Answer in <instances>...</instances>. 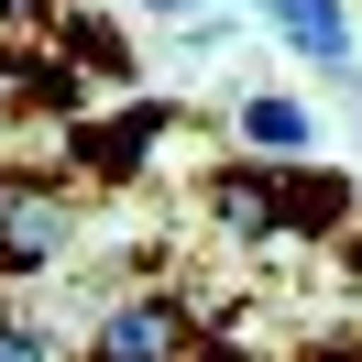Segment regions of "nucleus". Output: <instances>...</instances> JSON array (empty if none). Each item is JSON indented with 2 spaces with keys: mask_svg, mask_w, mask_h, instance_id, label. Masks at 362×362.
I'll return each mask as SVG.
<instances>
[{
  "mask_svg": "<svg viewBox=\"0 0 362 362\" xmlns=\"http://www.w3.org/2000/svg\"><path fill=\"white\" fill-rule=\"evenodd\" d=\"M77 242V209L66 187L23 176V165H0V286H33V274H55Z\"/></svg>",
  "mask_w": 362,
  "mask_h": 362,
  "instance_id": "f257e3e1",
  "label": "nucleus"
},
{
  "mask_svg": "<svg viewBox=\"0 0 362 362\" xmlns=\"http://www.w3.org/2000/svg\"><path fill=\"white\" fill-rule=\"evenodd\" d=\"M88 362H198V318L176 296H121L88 329Z\"/></svg>",
  "mask_w": 362,
  "mask_h": 362,
  "instance_id": "f03ea898",
  "label": "nucleus"
},
{
  "mask_svg": "<svg viewBox=\"0 0 362 362\" xmlns=\"http://www.w3.org/2000/svg\"><path fill=\"white\" fill-rule=\"evenodd\" d=\"M165 121H176V99H132L121 121H77V132H66V165H88V176H132L143 143H154Z\"/></svg>",
  "mask_w": 362,
  "mask_h": 362,
  "instance_id": "7ed1b4c3",
  "label": "nucleus"
},
{
  "mask_svg": "<svg viewBox=\"0 0 362 362\" xmlns=\"http://www.w3.org/2000/svg\"><path fill=\"white\" fill-rule=\"evenodd\" d=\"M209 220H220L230 242H286V187H274V165H230V176H209Z\"/></svg>",
  "mask_w": 362,
  "mask_h": 362,
  "instance_id": "20e7f679",
  "label": "nucleus"
},
{
  "mask_svg": "<svg viewBox=\"0 0 362 362\" xmlns=\"http://www.w3.org/2000/svg\"><path fill=\"white\" fill-rule=\"evenodd\" d=\"M264 23L286 33L296 55H308V66H351V0H264Z\"/></svg>",
  "mask_w": 362,
  "mask_h": 362,
  "instance_id": "39448f33",
  "label": "nucleus"
},
{
  "mask_svg": "<svg viewBox=\"0 0 362 362\" xmlns=\"http://www.w3.org/2000/svg\"><path fill=\"white\" fill-rule=\"evenodd\" d=\"M286 187V242H318V230L351 220V176H318V165H274Z\"/></svg>",
  "mask_w": 362,
  "mask_h": 362,
  "instance_id": "423d86ee",
  "label": "nucleus"
},
{
  "mask_svg": "<svg viewBox=\"0 0 362 362\" xmlns=\"http://www.w3.org/2000/svg\"><path fill=\"white\" fill-rule=\"evenodd\" d=\"M242 143H264V154H296V143H308V110H296V99H242Z\"/></svg>",
  "mask_w": 362,
  "mask_h": 362,
  "instance_id": "0eeeda50",
  "label": "nucleus"
},
{
  "mask_svg": "<svg viewBox=\"0 0 362 362\" xmlns=\"http://www.w3.org/2000/svg\"><path fill=\"white\" fill-rule=\"evenodd\" d=\"M0 362H55V340L23 329V318H0Z\"/></svg>",
  "mask_w": 362,
  "mask_h": 362,
  "instance_id": "6e6552de",
  "label": "nucleus"
},
{
  "mask_svg": "<svg viewBox=\"0 0 362 362\" xmlns=\"http://www.w3.org/2000/svg\"><path fill=\"white\" fill-rule=\"evenodd\" d=\"M45 11H55V0H0V23H45Z\"/></svg>",
  "mask_w": 362,
  "mask_h": 362,
  "instance_id": "1a4fd4ad",
  "label": "nucleus"
},
{
  "mask_svg": "<svg viewBox=\"0 0 362 362\" xmlns=\"http://www.w3.org/2000/svg\"><path fill=\"white\" fill-rule=\"evenodd\" d=\"M132 11H165V23H176V11H198V0H132Z\"/></svg>",
  "mask_w": 362,
  "mask_h": 362,
  "instance_id": "9d476101",
  "label": "nucleus"
},
{
  "mask_svg": "<svg viewBox=\"0 0 362 362\" xmlns=\"http://www.w3.org/2000/svg\"><path fill=\"white\" fill-rule=\"evenodd\" d=\"M329 362H362V340H340V351H329Z\"/></svg>",
  "mask_w": 362,
  "mask_h": 362,
  "instance_id": "9b49d317",
  "label": "nucleus"
},
{
  "mask_svg": "<svg viewBox=\"0 0 362 362\" xmlns=\"http://www.w3.org/2000/svg\"><path fill=\"white\" fill-rule=\"evenodd\" d=\"M340 264H351V274H362V242H351V252H340Z\"/></svg>",
  "mask_w": 362,
  "mask_h": 362,
  "instance_id": "f8f14e48",
  "label": "nucleus"
}]
</instances>
